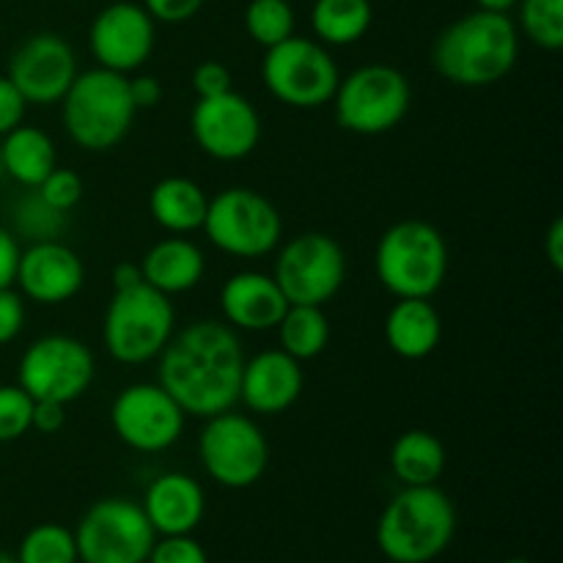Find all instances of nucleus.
Instances as JSON below:
<instances>
[{
	"instance_id": "obj_46",
	"label": "nucleus",
	"mask_w": 563,
	"mask_h": 563,
	"mask_svg": "<svg viewBox=\"0 0 563 563\" xmlns=\"http://www.w3.org/2000/svg\"><path fill=\"white\" fill-rule=\"evenodd\" d=\"M0 563H20V561H16V555H11V553H5V550H0Z\"/></svg>"
},
{
	"instance_id": "obj_28",
	"label": "nucleus",
	"mask_w": 563,
	"mask_h": 563,
	"mask_svg": "<svg viewBox=\"0 0 563 563\" xmlns=\"http://www.w3.org/2000/svg\"><path fill=\"white\" fill-rule=\"evenodd\" d=\"M280 350L295 361H313L328 350L330 322L322 306H289L278 322Z\"/></svg>"
},
{
	"instance_id": "obj_40",
	"label": "nucleus",
	"mask_w": 563,
	"mask_h": 563,
	"mask_svg": "<svg viewBox=\"0 0 563 563\" xmlns=\"http://www.w3.org/2000/svg\"><path fill=\"white\" fill-rule=\"evenodd\" d=\"M66 407L58 401H33L31 429L38 434H58L66 423Z\"/></svg>"
},
{
	"instance_id": "obj_36",
	"label": "nucleus",
	"mask_w": 563,
	"mask_h": 563,
	"mask_svg": "<svg viewBox=\"0 0 563 563\" xmlns=\"http://www.w3.org/2000/svg\"><path fill=\"white\" fill-rule=\"evenodd\" d=\"M192 91L198 99L220 97V93L234 91L231 88V71L229 66L220 64V60H203L192 69Z\"/></svg>"
},
{
	"instance_id": "obj_47",
	"label": "nucleus",
	"mask_w": 563,
	"mask_h": 563,
	"mask_svg": "<svg viewBox=\"0 0 563 563\" xmlns=\"http://www.w3.org/2000/svg\"><path fill=\"white\" fill-rule=\"evenodd\" d=\"M500 563H533V561H528V559H506V561H500Z\"/></svg>"
},
{
	"instance_id": "obj_8",
	"label": "nucleus",
	"mask_w": 563,
	"mask_h": 563,
	"mask_svg": "<svg viewBox=\"0 0 563 563\" xmlns=\"http://www.w3.org/2000/svg\"><path fill=\"white\" fill-rule=\"evenodd\" d=\"M203 231L218 251L236 258H258L273 253L284 236L278 207L262 192L229 187L209 198Z\"/></svg>"
},
{
	"instance_id": "obj_37",
	"label": "nucleus",
	"mask_w": 563,
	"mask_h": 563,
	"mask_svg": "<svg viewBox=\"0 0 563 563\" xmlns=\"http://www.w3.org/2000/svg\"><path fill=\"white\" fill-rule=\"evenodd\" d=\"M25 328V302L14 289H0V346L11 344Z\"/></svg>"
},
{
	"instance_id": "obj_26",
	"label": "nucleus",
	"mask_w": 563,
	"mask_h": 563,
	"mask_svg": "<svg viewBox=\"0 0 563 563\" xmlns=\"http://www.w3.org/2000/svg\"><path fill=\"white\" fill-rule=\"evenodd\" d=\"M388 460L390 471L405 487H429L438 484L445 471V445L427 429H410L396 438Z\"/></svg>"
},
{
	"instance_id": "obj_25",
	"label": "nucleus",
	"mask_w": 563,
	"mask_h": 563,
	"mask_svg": "<svg viewBox=\"0 0 563 563\" xmlns=\"http://www.w3.org/2000/svg\"><path fill=\"white\" fill-rule=\"evenodd\" d=\"M0 163L16 185L36 190L47 179L49 170L58 165V154H55V143L47 132H42L38 126L20 124L3 135Z\"/></svg>"
},
{
	"instance_id": "obj_12",
	"label": "nucleus",
	"mask_w": 563,
	"mask_h": 563,
	"mask_svg": "<svg viewBox=\"0 0 563 563\" xmlns=\"http://www.w3.org/2000/svg\"><path fill=\"white\" fill-rule=\"evenodd\" d=\"M273 278L289 306H324L344 286L346 256L333 236L306 231L280 247Z\"/></svg>"
},
{
	"instance_id": "obj_31",
	"label": "nucleus",
	"mask_w": 563,
	"mask_h": 563,
	"mask_svg": "<svg viewBox=\"0 0 563 563\" xmlns=\"http://www.w3.org/2000/svg\"><path fill=\"white\" fill-rule=\"evenodd\" d=\"M522 33L537 47L555 49L563 47V0H520Z\"/></svg>"
},
{
	"instance_id": "obj_3",
	"label": "nucleus",
	"mask_w": 563,
	"mask_h": 563,
	"mask_svg": "<svg viewBox=\"0 0 563 563\" xmlns=\"http://www.w3.org/2000/svg\"><path fill=\"white\" fill-rule=\"evenodd\" d=\"M456 533L454 500L438 487H405L377 520V548L390 563H429Z\"/></svg>"
},
{
	"instance_id": "obj_1",
	"label": "nucleus",
	"mask_w": 563,
	"mask_h": 563,
	"mask_svg": "<svg viewBox=\"0 0 563 563\" xmlns=\"http://www.w3.org/2000/svg\"><path fill=\"white\" fill-rule=\"evenodd\" d=\"M157 383L192 418H212L234 410L245 357L229 324L201 319L170 335L159 352Z\"/></svg>"
},
{
	"instance_id": "obj_30",
	"label": "nucleus",
	"mask_w": 563,
	"mask_h": 563,
	"mask_svg": "<svg viewBox=\"0 0 563 563\" xmlns=\"http://www.w3.org/2000/svg\"><path fill=\"white\" fill-rule=\"evenodd\" d=\"M245 31L264 49L295 36V11L289 0H251L245 9Z\"/></svg>"
},
{
	"instance_id": "obj_24",
	"label": "nucleus",
	"mask_w": 563,
	"mask_h": 563,
	"mask_svg": "<svg viewBox=\"0 0 563 563\" xmlns=\"http://www.w3.org/2000/svg\"><path fill=\"white\" fill-rule=\"evenodd\" d=\"M209 198L187 176H165L148 192V212L168 234H190L203 225Z\"/></svg>"
},
{
	"instance_id": "obj_15",
	"label": "nucleus",
	"mask_w": 563,
	"mask_h": 563,
	"mask_svg": "<svg viewBox=\"0 0 563 563\" xmlns=\"http://www.w3.org/2000/svg\"><path fill=\"white\" fill-rule=\"evenodd\" d=\"M192 141L203 154L220 163H236L256 152L262 141V119L242 93L198 99L190 113Z\"/></svg>"
},
{
	"instance_id": "obj_2",
	"label": "nucleus",
	"mask_w": 563,
	"mask_h": 563,
	"mask_svg": "<svg viewBox=\"0 0 563 563\" xmlns=\"http://www.w3.org/2000/svg\"><path fill=\"white\" fill-rule=\"evenodd\" d=\"M520 55L515 20L500 11H471L451 22L432 47L440 77L462 88H487L504 80Z\"/></svg>"
},
{
	"instance_id": "obj_41",
	"label": "nucleus",
	"mask_w": 563,
	"mask_h": 563,
	"mask_svg": "<svg viewBox=\"0 0 563 563\" xmlns=\"http://www.w3.org/2000/svg\"><path fill=\"white\" fill-rule=\"evenodd\" d=\"M130 97L135 110H152L163 102V82L154 75H137L130 80Z\"/></svg>"
},
{
	"instance_id": "obj_19",
	"label": "nucleus",
	"mask_w": 563,
	"mask_h": 563,
	"mask_svg": "<svg viewBox=\"0 0 563 563\" xmlns=\"http://www.w3.org/2000/svg\"><path fill=\"white\" fill-rule=\"evenodd\" d=\"M302 383L300 361L284 350L258 352L242 366L240 401L256 416H280L300 399Z\"/></svg>"
},
{
	"instance_id": "obj_34",
	"label": "nucleus",
	"mask_w": 563,
	"mask_h": 563,
	"mask_svg": "<svg viewBox=\"0 0 563 563\" xmlns=\"http://www.w3.org/2000/svg\"><path fill=\"white\" fill-rule=\"evenodd\" d=\"M36 192L42 196V201L47 203V207L58 209V212L66 214L80 203L82 179L75 174V170L58 168V165H55V168L49 170L47 179L36 187Z\"/></svg>"
},
{
	"instance_id": "obj_29",
	"label": "nucleus",
	"mask_w": 563,
	"mask_h": 563,
	"mask_svg": "<svg viewBox=\"0 0 563 563\" xmlns=\"http://www.w3.org/2000/svg\"><path fill=\"white\" fill-rule=\"evenodd\" d=\"M20 563H77L75 533L58 522H42L22 537L16 550Z\"/></svg>"
},
{
	"instance_id": "obj_4",
	"label": "nucleus",
	"mask_w": 563,
	"mask_h": 563,
	"mask_svg": "<svg viewBox=\"0 0 563 563\" xmlns=\"http://www.w3.org/2000/svg\"><path fill=\"white\" fill-rule=\"evenodd\" d=\"M60 104H64L66 132L86 152H108L119 146L130 135L137 113L126 75L102 66L77 71Z\"/></svg>"
},
{
	"instance_id": "obj_20",
	"label": "nucleus",
	"mask_w": 563,
	"mask_h": 563,
	"mask_svg": "<svg viewBox=\"0 0 563 563\" xmlns=\"http://www.w3.org/2000/svg\"><path fill=\"white\" fill-rule=\"evenodd\" d=\"M289 300L278 289L273 275L236 273L220 289V311L231 328L267 333L278 328Z\"/></svg>"
},
{
	"instance_id": "obj_44",
	"label": "nucleus",
	"mask_w": 563,
	"mask_h": 563,
	"mask_svg": "<svg viewBox=\"0 0 563 563\" xmlns=\"http://www.w3.org/2000/svg\"><path fill=\"white\" fill-rule=\"evenodd\" d=\"M143 284V273H141V264H130V262H121L115 264L113 269V289H132V286Z\"/></svg>"
},
{
	"instance_id": "obj_32",
	"label": "nucleus",
	"mask_w": 563,
	"mask_h": 563,
	"mask_svg": "<svg viewBox=\"0 0 563 563\" xmlns=\"http://www.w3.org/2000/svg\"><path fill=\"white\" fill-rule=\"evenodd\" d=\"M14 220H16V229L36 242L38 240H55V236H58V231L64 229V212L47 207L36 190H31V196L22 198V201L16 203Z\"/></svg>"
},
{
	"instance_id": "obj_33",
	"label": "nucleus",
	"mask_w": 563,
	"mask_h": 563,
	"mask_svg": "<svg viewBox=\"0 0 563 563\" xmlns=\"http://www.w3.org/2000/svg\"><path fill=\"white\" fill-rule=\"evenodd\" d=\"M33 399L20 385H0V443H14L31 432Z\"/></svg>"
},
{
	"instance_id": "obj_18",
	"label": "nucleus",
	"mask_w": 563,
	"mask_h": 563,
	"mask_svg": "<svg viewBox=\"0 0 563 563\" xmlns=\"http://www.w3.org/2000/svg\"><path fill=\"white\" fill-rule=\"evenodd\" d=\"M22 295L38 306L69 302L86 284L80 256L58 240H38L20 253L16 278Z\"/></svg>"
},
{
	"instance_id": "obj_9",
	"label": "nucleus",
	"mask_w": 563,
	"mask_h": 563,
	"mask_svg": "<svg viewBox=\"0 0 563 563\" xmlns=\"http://www.w3.org/2000/svg\"><path fill=\"white\" fill-rule=\"evenodd\" d=\"M262 80L278 102L297 110H313L333 102L341 75L322 42L289 36L267 49Z\"/></svg>"
},
{
	"instance_id": "obj_35",
	"label": "nucleus",
	"mask_w": 563,
	"mask_h": 563,
	"mask_svg": "<svg viewBox=\"0 0 563 563\" xmlns=\"http://www.w3.org/2000/svg\"><path fill=\"white\" fill-rule=\"evenodd\" d=\"M146 563H209V555L201 542H196L190 533H181V537L157 539Z\"/></svg>"
},
{
	"instance_id": "obj_14",
	"label": "nucleus",
	"mask_w": 563,
	"mask_h": 563,
	"mask_svg": "<svg viewBox=\"0 0 563 563\" xmlns=\"http://www.w3.org/2000/svg\"><path fill=\"white\" fill-rule=\"evenodd\" d=\"M185 418V410L159 383L130 385L110 407V427L115 438L141 454H159L179 443Z\"/></svg>"
},
{
	"instance_id": "obj_38",
	"label": "nucleus",
	"mask_w": 563,
	"mask_h": 563,
	"mask_svg": "<svg viewBox=\"0 0 563 563\" xmlns=\"http://www.w3.org/2000/svg\"><path fill=\"white\" fill-rule=\"evenodd\" d=\"M25 97H22L20 91H16L14 82L9 80V77H0V137L5 135V132H11L14 126L22 124V119H25Z\"/></svg>"
},
{
	"instance_id": "obj_39",
	"label": "nucleus",
	"mask_w": 563,
	"mask_h": 563,
	"mask_svg": "<svg viewBox=\"0 0 563 563\" xmlns=\"http://www.w3.org/2000/svg\"><path fill=\"white\" fill-rule=\"evenodd\" d=\"M203 0H143V9L152 14V20L179 25V22L192 20L201 11Z\"/></svg>"
},
{
	"instance_id": "obj_16",
	"label": "nucleus",
	"mask_w": 563,
	"mask_h": 563,
	"mask_svg": "<svg viewBox=\"0 0 563 563\" xmlns=\"http://www.w3.org/2000/svg\"><path fill=\"white\" fill-rule=\"evenodd\" d=\"M9 77L27 104H55L77 77L75 49L58 33H36L14 49Z\"/></svg>"
},
{
	"instance_id": "obj_17",
	"label": "nucleus",
	"mask_w": 563,
	"mask_h": 563,
	"mask_svg": "<svg viewBox=\"0 0 563 563\" xmlns=\"http://www.w3.org/2000/svg\"><path fill=\"white\" fill-rule=\"evenodd\" d=\"M154 20L137 3H110L97 14L88 31L91 55L102 69L130 75L141 69L154 49Z\"/></svg>"
},
{
	"instance_id": "obj_45",
	"label": "nucleus",
	"mask_w": 563,
	"mask_h": 563,
	"mask_svg": "<svg viewBox=\"0 0 563 563\" xmlns=\"http://www.w3.org/2000/svg\"><path fill=\"white\" fill-rule=\"evenodd\" d=\"M476 3H478V9H484V11H500V14H509V11L515 9L520 0H476Z\"/></svg>"
},
{
	"instance_id": "obj_10",
	"label": "nucleus",
	"mask_w": 563,
	"mask_h": 563,
	"mask_svg": "<svg viewBox=\"0 0 563 563\" xmlns=\"http://www.w3.org/2000/svg\"><path fill=\"white\" fill-rule=\"evenodd\" d=\"M71 533L77 563H146L157 542L143 506L124 498L97 500Z\"/></svg>"
},
{
	"instance_id": "obj_6",
	"label": "nucleus",
	"mask_w": 563,
	"mask_h": 563,
	"mask_svg": "<svg viewBox=\"0 0 563 563\" xmlns=\"http://www.w3.org/2000/svg\"><path fill=\"white\" fill-rule=\"evenodd\" d=\"M174 306L163 291L148 284L119 289L113 291V300L104 311V350L115 363L141 366L165 350L174 335Z\"/></svg>"
},
{
	"instance_id": "obj_11",
	"label": "nucleus",
	"mask_w": 563,
	"mask_h": 563,
	"mask_svg": "<svg viewBox=\"0 0 563 563\" xmlns=\"http://www.w3.org/2000/svg\"><path fill=\"white\" fill-rule=\"evenodd\" d=\"M198 456L214 484L225 489H247L262 482L269 462V445L262 427L240 412H220L207 418Z\"/></svg>"
},
{
	"instance_id": "obj_43",
	"label": "nucleus",
	"mask_w": 563,
	"mask_h": 563,
	"mask_svg": "<svg viewBox=\"0 0 563 563\" xmlns=\"http://www.w3.org/2000/svg\"><path fill=\"white\" fill-rule=\"evenodd\" d=\"M544 253H548L555 273H561L563 269V220L561 218L553 220L548 236H544Z\"/></svg>"
},
{
	"instance_id": "obj_5",
	"label": "nucleus",
	"mask_w": 563,
	"mask_h": 563,
	"mask_svg": "<svg viewBox=\"0 0 563 563\" xmlns=\"http://www.w3.org/2000/svg\"><path fill=\"white\" fill-rule=\"evenodd\" d=\"M374 269L383 289L396 300H429L449 275V245L427 220H399L379 236Z\"/></svg>"
},
{
	"instance_id": "obj_27",
	"label": "nucleus",
	"mask_w": 563,
	"mask_h": 563,
	"mask_svg": "<svg viewBox=\"0 0 563 563\" xmlns=\"http://www.w3.org/2000/svg\"><path fill=\"white\" fill-rule=\"evenodd\" d=\"M374 20L372 0H317L311 9V27L322 44L346 47L361 42Z\"/></svg>"
},
{
	"instance_id": "obj_13",
	"label": "nucleus",
	"mask_w": 563,
	"mask_h": 563,
	"mask_svg": "<svg viewBox=\"0 0 563 563\" xmlns=\"http://www.w3.org/2000/svg\"><path fill=\"white\" fill-rule=\"evenodd\" d=\"M93 383V355L71 335H44L20 357V388L33 401L71 405Z\"/></svg>"
},
{
	"instance_id": "obj_42",
	"label": "nucleus",
	"mask_w": 563,
	"mask_h": 563,
	"mask_svg": "<svg viewBox=\"0 0 563 563\" xmlns=\"http://www.w3.org/2000/svg\"><path fill=\"white\" fill-rule=\"evenodd\" d=\"M20 245H16V236L9 229L0 225V289H9L14 286L16 278V264H20Z\"/></svg>"
},
{
	"instance_id": "obj_23",
	"label": "nucleus",
	"mask_w": 563,
	"mask_h": 563,
	"mask_svg": "<svg viewBox=\"0 0 563 563\" xmlns=\"http://www.w3.org/2000/svg\"><path fill=\"white\" fill-rule=\"evenodd\" d=\"M443 335L438 308L423 297H405L396 300L385 317V339L388 346L405 361H423L432 355Z\"/></svg>"
},
{
	"instance_id": "obj_21",
	"label": "nucleus",
	"mask_w": 563,
	"mask_h": 563,
	"mask_svg": "<svg viewBox=\"0 0 563 563\" xmlns=\"http://www.w3.org/2000/svg\"><path fill=\"white\" fill-rule=\"evenodd\" d=\"M141 506L157 537H181L201 526L207 495L187 473H163L148 484Z\"/></svg>"
},
{
	"instance_id": "obj_7",
	"label": "nucleus",
	"mask_w": 563,
	"mask_h": 563,
	"mask_svg": "<svg viewBox=\"0 0 563 563\" xmlns=\"http://www.w3.org/2000/svg\"><path fill=\"white\" fill-rule=\"evenodd\" d=\"M410 82L388 64L350 71L333 93L335 121L355 135H383L399 126L410 110Z\"/></svg>"
},
{
	"instance_id": "obj_22",
	"label": "nucleus",
	"mask_w": 563,
	"mask_h": 563,
	"mask_svg": "<svg viewBox=\"0 0 563 563\" xmlns=\"http://www.w3.org/2000/svg\"><path fill=\"white\" fill-rule=\"evenodd\" d=\"M141 273L143 284L163 291L165 297L185 295L201 284L207 273V258L196 242L185 236H165L141 258Z\"/></svg>"
}]
</instances>
